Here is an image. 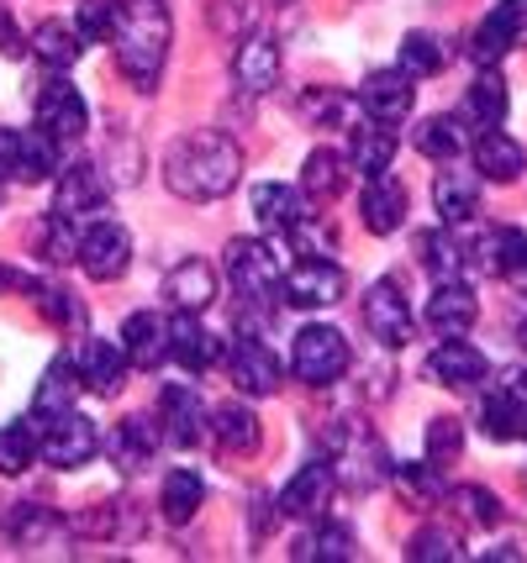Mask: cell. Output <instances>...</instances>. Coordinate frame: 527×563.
Returning a JSON list of instances; mask_svg holds the SVG:
<instances>
[{"instance_id":"cell-18","label":"cell","mask_w":527,"mask_h":563,"mask_svg":"<svg viewBox=\"0 0 527 563\" xmlns=\"http://www.w3.org/2000/svg\"><path fill=\"white\" fill-rule=\"evenodd\" d=\"M411 100H417V85H411V74L396 64V69H375L364 85H359V106H364V117H375V122H406L411 117Z\"/></svg>"},{"instance_id":"cell-24","label":"cell","mask_w":527,"mask_h":563,"mask_svg":"<svg viewBox=\"0 0 527 563\" xmlns=\"http://www.w3.org/2000/svg\"><path fill=\"white\" fill-rule=\"evenodd\" d=\"M127 374H132V358H127L122 343H106V338H90V343H85V353H79V379H85V390L122 395Z\"/></svg>"},{"instance_id":"cell-53","label":"cell","mask_w":527,"mask_h":563,"mask_svg":"<svg viewBox=\"0 0 527 563\" xmlns=\"http://www.w3.org/2000/svg\"><path fill=\"white\" fill-rule=\"evenodd\" d=\"M17 147H22V137L11 126H0V179H17Z\"/></svg>"},{"instance_id":"cell-6","label":"cell","mask_w":527,"mask_h":563,"mask_svg":"<svg viewBox=\"0 0 527 563\" xmlns=\"http://www.w3.org/2000/svg\"><path fill=\"white\" fill-rule=\"evenodd\" d=\"M101 448L96 421L79 417V411H58V417L37 421V459L53 468H85Z\"/></svg>"},{"instance_id":"cell-46","label":"cell","mask_w":527,"mask_h":563,"mask_svg":"<svg viewBox=\"0 0 527 563\" xmlns=\"http://www.w3.org/2000/svg\"><path fill=\"white\" fill-rule=\"evenodd\" d=\"M79 221L75 217H58L53 211L48 221H43V258H53V264H69V258H79Z\"/></svg>"},{"instance_id":"cell-54","label":"cell","mask_w":527,"mask_h":563,"mask_svg":"<svg viewBox=\"0 0 527 563\" xmlns=\"http://www.w3.org/2000/svg\"><path fill=\"white\" fill-rule=\"evenodd\" d=\"M517 338H523V347H527V317H523V327H517Z\"/></svg>"},{"instance_id":"cell-34","label":"cell","mask_w":527,"mask_h":563,"mask_svg":"<svg viewBox=\"0 0 527 563\" xmlns=\"http://www.w3.org/2000/svg\"><path fill=\"white\" fill-rule=\"evenodd\" d=\"M164 290H169V300H175L179 311H206L217 300V269L206 258H185V264L169 269Z\"/></svg>"},{"instance_id":"cell-41","label":"cell","mask_w":527,"mask_h":563,"mask_svg":"<svg viewBox=\"0 0 527 563\" xmlns=\"http://www.w3.org/2000/svg\"><path fill=\"white\" fill-rule=\"evenodd\" d=\"M396 474V485H402L406 500H417V506H432V500H443L449 485H443V464H432V459H417V464H391Z\"/></svg>"},{"instance_id":"cell-31","label":"cell","mask_w":527,"mask_h":563,"mask_svg":"<svg viewBox=\"0 0 527 563\" xmlns=\"http://www.w3.org/2000/svg\"><path fill=\"white\" fill-rule=\"evenodd\" d=\"M343 185H349V153H338V147H311L301 164V196L327 206V200L343 196Z\"/></svg>"},{"instance_id":"cell-14","label":"cell","mask_w":527,"mask_h":563,"mask_svg":"<svg viewBox=\"0 0 527 563\" xmlns=\"http://www.w3.org/2000/svg\"><path fill=\"white\" fill-rule=\"evenodd\" d=\"M127 264H132V238H127V227H117V221H96L85 238H79V269L90 274V279H101V285H111V279H122Z\"/></svg>"},{"instance_id":"cell-13","label":"cell","mask_w":527,"mask_h":563,"mask_svg":"<svg viewBox=\"0 0 527 563\" xmlns=\"http://www.w3.org/2000/svg\"><path fill=\"white\" fill-rule=\"evenodd\" d=\"M332 468H338V479H343L349 490H359V495L391 479V459H385V448H380L370 432H349V438H338Z\"/></svg>"},{"instance_id":"cell-37","label":"cell","mask_w":527,"mask_h":563,"mask_svg":"<svg viewBox=\"0 0 527 563\" xmlns=\"http://www.w3.org/2000/svg\"><path fill=\"white\" fill-rule=\"evenodd\" d=\"M411 143H417V153L432 158V164H453V158L470 147V132H464L459 117H427V122L411 132Z\"/></svg>"},{"instance_id":"cell-5","label":"cell","mask_w":527,"mask_h":563,"mask_svg":"<svg viewBox=\"0 0 527 563\" xmlns=\"http://www.w3.org/2000/svg\"><path fill=\"white\" fill-rule=\"evenodd\" d=\"M480 432L491 442L527 438V368H502L480 395Z\"/></svg>"},{"instance_id":"cell-29","label":"cell","mask_w":527,"mask_h":563,"mask_svg":"<svg viewBox=\"0 0 527 563\" xmlns=\"http://www.w3.org/2000/svg\"><path fill=\"white\" fill-rule=\"evenodd\" d=\"M391 158H396V132H391V122H375V117L353 122L349 169H359L364 179H375V174H391Z\"/></svg>"},{"instance_id":"cell-15","label":"cell","mask_w":527,"mask_h":563,"mask_svg":"<svg viewBox=\"0 0 527 563\" xmlns=\"http://www.w3.org/2000/svg\"><path fill=\"white\" fill-rule=\"evenodd\" d=\"M485 374H491L485 353L464 338H443L427 353V379L443 385V390H475V385H485Z\"/></svg>"},{"instance_id":"cell-26","label":"cell","mask_w":527,"mask_h":563,"mask_svg":"<svg viewBox=\"0 0 527 563\" xmlns=\"http://www.w3.org/2000/svg\"><path fill=\"white\" fill-rule=\"evenodd\" d=\"M117 343L127 347L132 368L153 374V368L169 358V321H158L153 311H132V317L122 321V338H117Z\"/></svg>"},{"instance_id":"cell-39","label":"cell","mask_w":527,"mask_h":563,"mask_svg":"<svg viewBox=\"0 0 527 563\" xmlns=\"http://www.w3.org/2000/svg\"><path fill=\"white\" fill-rule=\"evenodd\" d=\"M58 147L64 143H53L43 126H32V132L22 137V147H17V179H22V185H43V179H53V174L64 169V164H58Z\"/></svg>"},{"instance_id":"cell-35","label":"cell","mask_w":527,"mask_h":563,"mask_svg":"<svg viewBox=\"0 0 527 563\" xmlns=\"http://www.w3.org/2000/svg\"><path fill=\"white\" fill-rule=\"evenodd\" d=\"M211 432L222 442V453H259V442H264V427L253 417V406L243 400H227L211 411Z\"/></svg>"},{"instance_id":"cell-22","label":"cell","mask_w":527,"mask_h":563,"mask_svg":"<svg viewBox=\"0 0 527 563\" xmlns=\"http://www.w3.org/2000/svg\"><path fill=\"white\" fill-rule=\"evenodd\" d=\"M249 206H253V221H259L264 232H275V238H285V232H290V227L306 217L301 185H279V179L253 185V190H249Z\"/></svg>"},{"instance_id":"cell-11","label":"cell","mask_w":527,"mask_h":563,"mask_svg":"<svg viewBox=\"0 0 527 563\" xmlns=\"http://www.w3.org/2000/svg\"><path fill=\"white\" fill-rule=\"evenodd\" d=\"M364 327H370V338H375L380 347L411 343L417 321H411V306H406V295L396 279H375V285H370V295H364Z\"/></svg>"},{"instance_id":"cell-49","label":"cell","mask_w":527,"mask_h":563,"mask_svg":"<svg viewBox=\"0 0 527 563\" xmlns=\"http://www.w3.org/2000/svg\"><path fill=\"white\" fill-rule=\"evenodd\" d=\"M117 16H122V5H117V0H79L75 26L85 32V43H106V37H111V26H117Z\"/></svg>"},{"instance_id":"cell-19","label":"cell","mask_w":527,"mask_h":563,"mask_svg":"<svg viewBox=\"0 0 527 563\" xmlns=\"http://www.w3.org/2000/svg\"><path fill=\"white\" fill-rule=\"evenodd\" d=\"M232 79H238L243 96H270L279 85V43L270 32H253V37L238 43V53H232Z\"/></svg>"},{"instance_id":"cell-51","label":"cell","mask_w":527,"mask_h":563,"mask_svg":"<svg viewBox=\"0 0 527 563\" xmlns=\"http://www.w3.org/2000/svg\"><path fill=\"white\" fill-rule=\"evenodd\" d=\"M459 448H464V427H459V421L453 417L427 421V459H432V464H453Z\"/></svg>"},{"instance_id":"cell-30","label":"cell","mask_w":527,"mask_h":563,"mask_svg":"<svg viewBox=\"0 0 527 563\" xmlns=\"http://www.w3.org/2000/svg\"><path fill=\"white\" fill-rule=\"evenodd\" d=\"M527 169V153L517 137H506L496 126H485L475 137V174L480 179H491V185H512V179H523Z\"/></svg>"},{"instance_id":"cell-42","label":"cell","mask_w":527,"mask_h":563,"mask_svg":"<svg viewBox=\"0 0 527 563\" xmlns=\"http://www.w3.org/2000/svg\"><path fill=\"white\" fill-rule=\"evenodd\" d=\"M32 459H37V427H26V421L0 427V474L17 479V474L32 468Z\"/></svg>"},{"instance_id":"cell-17","label":"cell","mask_w":527,"mask_h":563,"mask_svg":"<svg viewBox=\"0 0 527 563\" xmlns=\"http://www.w3.org/2000/svg\"><path fill=\"white\" fill-rule=\"evenodd\" d=\"M332 490H338V468L327 464V459H311V464H301L290 479H285V490H279V511L296 516V521H311V516L327 511Z\"/></svg>"},{"instance_id":"cell-2","label":"cell","mask_w":527,"mask_h":563,"mask_svg":"<svg viewBox=\"0 0 527 563\" xmlns=\"http://www.w3.org/2000/svg\"><path fill=\"white\" fill-rule=\"evenodd\" d=\"M169 5L164 0H122V16L111 26V48H117V69L127 74L132 90H158V74L169 58Z\"/></svg>"},{"instance_id":"cell-45","label":"cell","mask_w":527,"mask_h":563,"mask_svg":"<svg viewBox=\"0 0 527 563\" xmlns=\"http://www.w3.org/2000/svg\"><path fill=\"white\" fill-rule=\"evenodd\" d=\"M285 243L296 247L301 258H332V247H338V232H332V221H327V217H311V211H306V217L296 221L290 232H285Z\"/></svg>"},{"instance_id":"cell-4","label":"cell","mask_w":527,"mask_h":563,"mask_svg":"<svg viewBox=\"0 0 527 563\" xmlns=\"http://www.w3.org/2000/svg\"><path fill=\"white\" fill-rule=\"evenodd\" d=\"M353 353H349V338L338 332V327H327V321H311L296 332V347H290V374L311 385V390H327V385H338L343 374H349Z\"/></svg>"},{"instance_id":"cell-27","label":"cell","mask_w":527,"mask_h":563,"mask_svg":"<svg viewBox=\"0 0 527 563\" xmlns=\"http://www.w3.org/2000/svg\"><path fill=\"white\" fill-rule=\"evenodd\" d=\"M158 442H164V427H153L149 417L117 421V432H111V464L122 468V474H143L158 459Z\"/></svg>"},{"instance_id":"cell-48","label":"cell","mask_w":527,"mask_h":563,"mask_svg":"<svg viewBox=\"0 0 527 563\" xmlns=\"http://www.w3.org/2000/svg\"><path fill=\"white\" fill-rule=\"evenodd\" d=\"M32 295H37V306H43L64 332H85V306H79L69 290H58V285H32Z\"/></svg>"},{"instance_id":"cell-1","label":"cell","mask_w":527,"mask_h":563,"mask_svg":"<svg viewBox=\"0 0 527 563\" xmlns=\"http://www.w3.org/2000/svg\"><path fill=\"white\" fill-rule=\"evenodd\" d=\"M238 179H243V147L232 143L227 132H185L164 153V185L179 200H190V206L232 196Z\"/></svg>"},{"instance_id":"cell-50","label":"cell","mask_w":527,"mask_h":563,"mask_svg":"<svg viewBox=\"0 0 527 563\" xmlns=\"http://www.w3.org/2000/svg\"><path fill=\"white\" fill-rule=\"evenodd\" d=\"M453 506L464 511V521H475V527H502V500L491 490H480V485H464V490H453Z\"/></svg>"},{"instance_id":"cell-33","label":"cell","mask_w":527,"mask_h":563,"mask_svg":"<svg viewBox=\"0 0 527 563\" xmlns=\"http://www.w3.org/2000/svg\"><path fill=\"white\" fill-rule=\"evenodd\" d=\"M32 58H43L48 69H69L79 53H85V32L75 22H64V16H48V22L32 26Z\"/></svg>"},{"instance_id":"cell-7","label":"cell","mask_w":527,"mask_h":563,"mask_svg":"<svg viewBox=\"0 0 527 563\" xmlns=\"http://www.w3.org/2000/svg\"><path fill=\"white\" fill-rule=\"evenodd\" d=\"M32 111H37V126L48 132L53 143H79L85 126H90V106H85V96H79L58 69H53V79H43V90H37V100H32Z\"/></svg>"},{"instance_id":"cell-52","label":"cell","mask_w":527,"mask_h":563,"mask_svg":"<svg viewBox=\"0 0 527 563\" xmlns=\"http://www.w3.org/2000/svg\"><path fill=\"white\" fill-rule=\"evenodd\" d=\"M26 48H32V43H26V32L11 22V11L0 5V53H6V58H22Z\"/></svg>"},{"instance_id":"cell-25","label":"cell","mask_w":527,"mask_h":563,"mask_svg":"<svg viewBox=\"0 0 527 563\" xmlns=\"http://www.w3.org/2000/svg\"><path fill=\"white\" fill-rule=\"evenodd\" d=\"M432 206H438V221L443 227H464V221H475L480 211V174L470 169H438L432 179Z\"/></svg>"},{"instance_id":"cell-3","label":"cell","mask_w":527,"mask_h":563,"mask_svg":"<svg viewBox=\"0 0 527 563\" xmlns=\"http://www.w3.org/2000/svg\"><path fill=\"white\" fill-rule=\"evenodd\" d=\"M227 279H232V290H238L243 306L264 311V306H275L279 300L285 264H279V253L270 243H259V238H238V243H227Z\"/></svg>"},{"instance_id":"cell-44","label":"cell","mask_w":527,"mask_h":563,"mask_svg":"<svg viewBox=\"0 0 527 563\" xmlns=\"http://www.w3.org/2000/svg\"><path fill=\"white\" fill-rule=\"evenodd\" d=\"M290 559H332V563L353 559V527L327 521L322 532H311V538H301L296 548H290Z\"/></svg>"},{"instance_id":"cell-55","label":"cell","mask_w":527,"mask_h":563,"mask_svg":"<svg viewBox=\"0 0 527 563\" xmlns=\"http://www.w3.org/2000/svg\"><path fill=\"white\" fill-rule=\"evenodd\" d=\"M275 5H290V0H275Z\"/></svg>"},{"instance_id":"cell-16","label":"cell","mask_w":527,"mask_h":563,"mask_svg":"<svg viewBox=\"0 0 527 563\" xmlns=\"http://www.w3.org/2000/svg\"><path fill=\"white\" fill-rule=\"evenodd\" d=\"M106 174L96 169V164H64V169L53 174V211L58 217H75V221H85V217H96L106 206Z\"/></svg>"},{"instance_id":"cell-32","label":"cell","mask_w":527,"mask_h":563,"mask_svg":"<svg viewBox=\"0 0 527 563\" xmlns=\"http://www.w3.org/2000/svg\"><path fill=\"white\" fill-rule=\"evenodd\" d=\"M79 358H53L48 374H43V385L32 395V421H48L58 411H75V395H79Z\"/></svg>"},{"instance_id":"cell-28","label":"cell","mask_w":527,"mask_h":563,"mask_svg":"<svg viewBox=\"0 0 527 563\" xmlns=\"http://www.w3.org/2000/svg\"><path fill=\"white\" fill-rule=\"evenodd\" d=\"M359 221H364L375 238H391V232L406 221V190L391 179V174L364 179V196H359Z\"/></svg>"},{"instance_id":"cell-9","label":"cell","mask_w":527,"mask_h":563,"mask_svg":"<svg viewBox=\"0 0 527 563\" xmlns=\"http://www.w3.org/2000/svg\"><path fill=\"white\" fill-rule=\"evenodd\" d=\"M512 48H527V0H502L470 37V58L485 69H496Z\"/></svg>"},{"instance_id":"cell-43","label":"cell","mask_w":527,"mask_h":563,"mask_svg":"<svg viewBox=\"0 0 527 563\" xmlns=\"http://www.w3.org/2000/svg\"><path fill=\"white\" fill-rule=\"evenodd\" d=\"M449 64V48H443V37H432V32H411L402 43V69L411 79H432V74H443Z\"/></svg>"},{"instance_id":"cell-10","label":"cell","mask_w":527,"mask_h":563,"mask_svg":"<svg viewBox=\"0 0 527 563\" xmlns=\"http://www.w3.org/2000/svg\"><path fill=\"white\" fill-rule=\"evenodd\" d=\"M227 374H232V385L243 395H275L279 379H285V368H279L275 347L264 343L259 332H243V338H232L227 347Z\"/></svg>"},{"instance_id":"cell-40","label":"cell","mask_w":527,"mask_h":563,"mask_svg":"<svg viewBox=\"0 0 527 563\" xmlns=\"http://www.w3.org/2000/svg\"><path fill=\"white\" fill-rule=\"evenodd\" d=\"M464 117H470L480 132L506 122V79L496 69H485L475 85H470V96H464Z\"/></svg>"},{"instance_id":"cell-12","label":"cell","mask_w":527,"mask_h":563,"mask_svg":"<svg viewBox=\"0 0 527 563\" xmlns=\"http://www.w3.org/2000/svg\"><path fill=\"white\" fill-rule=\"evenodd\" d=\"M158 427H164V442H175V448H196V442L211 432V421H206V400L196 385H164L158 395Z\"/></svg>"},{"instance_id":"cell-8","label":"cell","mask_w":527,"mask_h":563,"mask_svg":"<svg viewBox=\"0 0 527 563\" xmlns=\"http://www.w3.org/2000/svg\"><path fill=\"white\" fill-rule=\"evenodd\" d=\"M343 290H349V274L338 269L332 258H301L296 269L285 274L279 300L296 306V311H322V306H338Z\"/></svg>"},{"instance_id":"cell-47","label":"cell","mask_w":527,"mask_h":563,"mask_svg":"<svg viewBox=\"0 0 527 563\" xmlns=\"http://www.w3.org/2000/svg\"><path fill=\"white\" fill-rule=\"evenodd\" d=\"M406 559L411 563H453L459 559V538L443 527H422L417 538L406 542Z\"/></svg>"},{"instance_id":"cell-38","label":"cell","mask_w":527,"mask_h":563,"mask_svg":"<svg viewBox=\"0 0 527 563\" xmlns=\"http://www.w3.org/2000/svg\"><path fill=\"white\" fill-rule=\"evenodd\" d=\"M417 247H422V269L432 274V279H459V274L470 269V247L453 238V227L422 232V238H417Z\"/></svg>"},{"instance_id":"cell-20","label":"cell","mask_w":527,"mask_h":563,"mask_svg":"<svg viewBox=\"0 0 527 563\" xmlns=\"http://www.w3.org/2000/svg\"><path fill=\"white\" fill-rule=\"evenodd\" d=\"M169 358H175L185 374H206V368L222 358V343H217V332L201 321V311H179L169 321Z\"/></svg>"},{"instance_id":"cell-23","label":"cell","mask_w":527,"mask_h":563,"mask_svg":"<svg viewBox=\"0 0 527 563\" xmlns=\"http://www.w3.org/2000/svg\"><path fill=\"white\" fill-rule=\"evenodd\" d=\"M470 264H480V269L496 274V279L527 274V232H517V227H491V232L470 247Z\"/></svg>"},{"instance_id":"cell-36","label":"cell","mask_w":527,"mask_h":563,"mask_svg":"<svg viewBox=\"0 0 527 563\" xmlns=\"http://www.w3.org/2000/svg\"><path fill=\"white\" fill-rule=\"evenodd\" d=\"M201 500H206V479L196 474V468H169V474H164L158 511H164V521H169V527H185L190 516L201 511Z\"/></svg>"},{"instance_id":"cell-21","label":"cell","mask_w":527,"mask_h":563,"mask_svg":"<svg viewBox=\"0 0 527 563\" xmlns=\"http://www.w3.org/2000/svg\"><path fill=\"white\" fill-rule=\"evenodd\" d=\"M480 306H475V290L464 285V279H438V290L427 300V327L438 332V338H464L470 327H475Z\"/></svg>"}]
</instances>
